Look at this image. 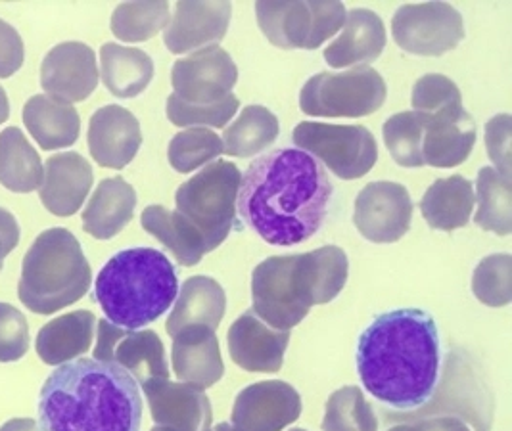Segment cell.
<instances>
[{
  "label": "cell",
  "mask_w": 512,
  "mask_h": 431,
  "mask_svg": "<svg viewBox=\"0 0 512 431\" xmlns=\"http://www.w3.org/2000/svg\"><path fill=\"white\" fill-rule=\"evenodd\" d=\"M140 387L158 426L171 431H210L213 412L204 389L169 380H150Z\"/></svg>",
  "instance_id": "obj_19"
},
{
  "label": "cell",
  "mask_w": 512,
  "mask_h": 431,
  "mask_svg": "<svg viewBox=\"0 0 512 431\" xmlns=\"http://www.w3.org/2000/svg\"><path fill=\"white\" fill-rule=\"evenodd\" d=\"M411 219L413 200L399 182H371L355 198L353 223L359 234L374 244L401 240L411 228Z\"/></svg>",
  "instance_id": "obj_13"
},
{
  "label": "cell",
  "mask_w": 512,
  "mask_h": 431,
  "mask_svg": "<svg viewBox=\"0 0 512 431\" xmlns=\"http://www.w3.org/2000/svg\"><path fill=\"white\" fill-rule=\"evenodd\" d=\"M45 175L37 150L18 127L0 133V184L16 194L39 190Z\"/></svg>",
  "instance_id": "obj_33"
},
{
  "label": "cell",
  "mask_w": 512,
  "mask_h": 431,
  "mask_svg": "<svg viewBox=\"0 0 512 431\" xmlns=\"http://www.w3.org/2000/svg\"><path fill=\"white\" fill-rule=\"evenodd\" d=\"M39 426L45 431H140L139 384L114 363L75 359L60 364L41 387Z\"/></svg>",
  "instance_id": "obj_3"
},
{
  "label": "cell",
  "mask_w": 512,
  "mask_h": 431,
  "mask_svg": "<svg viewBox=\"0 0 512 431\" xmlns=\"http://www.w3.org/2000/svg\"><path fill=\"white\" fill-rule=\"evenodd\" d=\"M171 20L169 2H123L112 14V33L123 43H142L156 37Z\"/></svg>",
  "instance_id": "obj_36"
},
{
  "label": "cell",
  "mask_w": 512,
  "mask_h": 431,
  "mask_svg": "<svg viewBox=\"0 0 512 431\" xmlns=\"http://www.w3.org/2000/svg\"><path fill=\"white\" fill-rule=\"evenodd\" d=\"M474 204V184L461 175H453L438 179L426 190L420 211L430 228L451 232L468 225Z\"/></svg>",
  "instance_id": "obj_31"
},
{
  "label": "cell",
  "mask_w": 512,
  "mask_h": 431,
  "mask_svg": "<svg viewBox=\"0 0 512 431\" xmlns=\"http://www.w3.org/2000/svg\"><path fill=\"white\" fill-rule=\"evenodd\" d=\"M511 127L512 117L509 114H499L491 117L486 123V148L489 159L495 165L493 169L511 179Z\"/></svg>",
  "instance_id": "obj_44"
},
{
  "label": "cell",
  "mask_w": 512,
  "mask_h": 431,
  "mask_svg": "<svg viewBox=\"0 0 512 431\" xmlns=\"http://www.w3.org/2000/svg\"><path fill=\"white\" fill-rule=\"evenodd\" d=\"M223 154V140L206 127H190L169 142L167 158L177 173H192Z\"/></svg>",
  "instance_id": "obj_39"
},
{
  "label": "cell",
  "mask_w": 512,
  "mask_h": 431,
  "mask_svg": "<svg viewBox=\"0 0 512 431\" xmlns=\"http://www.w3.org/2000/svg\"><path fill=\"white\" fill-rule=\"evenodd\" d=\"M179 294V276L162 251L133 248L116 253L96 276L94 297L106 320L139 330L171 309Z\"/></svg>",
  "instance_id": "obj_4"
},
{
  "label": "cell",
  "mask_w": 512,
  "mask_h": 431,
  "mask_svg": "<svg viewBox=\"0 0 512 431\" xmlns=\"http://www.w3.org/2000/svg\"><path fill=\"white\" fill-rule=\"evenodd\" d=\"M292 140L342 181L365 177L378 161L376 138L363 125L302 121L294 127Z\"/></svg>",
  "instance_id": "obj_9"
},
{
  "label": "cell",
  "mask_w": 512,
  "mask_h": 431,
  "mask_svg": "<svg viewBox=\"0 0 512 431\" xmlns=\"http://www.w3.org/2000/svg\"><path fill=\"white\" fill-rule=\"evenodd\" d=\"M227 309V295L211 276H192L177 294L175 305L165 322L167 334L173 338L188 326H206L217 330Z\"/></svg>",
  "instance_id": "obj_26"
},
{
  "label": "cell",
  "mask_w": 512,
  "mask_h": 431,
  "mask_svg": "<svg viewBox=\"0 0 512 431\" xmlns=\"http://www.w3.org/2000/svg\"><path fill=\"white\" fill-rule=\"evenodd\" d=\"M411 104L415 112L436 114L449 106H461L463 94L449 77L442 73H428L415 83Z\"/></svg>",
  "instance_id": "obj_42"
},
{
  "label": "cell",
  "mask_w": 512,
  "mask_h": 431,
  "mask_svg": "<svg viewBox=\"0 0 512 431\" xmlns=\"http://www.w3.org/2000/svg\"><path fill=\"white\" fill-rule=\"evenodd\" d=\"M229 353L248 372H279L290 343V332L275 330L250 309L229 328Z\"/></svg>",
  "instance_id": "obj_21"
},
{
  "label": "cell",
  "mask_w": 512,
  "mask_h": 431,
  "mask_svg": "<svg viewBox=\"0 0 512 431\" xmlns=\"http://www.w3.org/2000/svg\"><path fill=\"white\" fill-rule=\"evenodd\" d=\"M240 179L242 173L233 161L217 159L183 182L175 194L177 213L198 230L208 253L233 230Z\"/></svg>",
  "instance_id": "obj_6"
},
{
  "label": "cell",
  "mask_w": 512,
  "mask_h": 431,
  "mask_svg": "<svg viewBox=\"0 0 512 431\" xmlns=\"http://www.w3.org/2000/svg\"><path fill=\"white\" fill-rule=\"evenodd\" d=\"M140 225L160 240L183 267H194L208 253L198 230L177 211H169L163 205H150L140 215Z\"/></svg>",
  "instance_id": "obj_32"
},
{
  "label": "cell",
  "mask_w": 512,
  "mask_h": 431,
  "mask_svg": "<svg viewBox=\"0 0 512 431\" xmlns=\"http://www.w3.org/2000/svg\"><path fill=\"white\" fill-rule=\"evenodd\" d=\"M376 428L374 409L359 387H342L326 401L323 431H376Z\"/></svg>",
  "instance_id": "obj_37"
},
{
  "label": "cell",
  "mask_w": 512,
  "mask_h": 431,
  "mask_svg": "<svg viewBox=\"0 0 512 431\" xmlns=\"http://www.w3.org/2000/svg\"><path fill=\"white\" fill-rule=\"evenodd\" d=\"M24 41L16 27L0 20V79L12 77L24 64Z\"/></svg>",
  "instance_id": "obj_45"
},
{
  "label": "cell",
  "mask_w": 512,
  "mask_h": 431,
  "mask_svg": "<svg viewBox=\"0 0 512 431\" xmlns=\"http://www.w3.org/2000/svg\"><path fill=\"white\" fill-rule=\"evenodd\" d=\"M382 135L388 152L401 167H424L422 159V137H424V114L401 112L386 119Z\"/></svg>",
  "instance_id": "obj_38"
},
{
  "label": "cell",
  "mask_w": 512,
  "mask_h": 431,
  "mask_svg": "<svg viewBox=\"0 0 512 431\" xmlns=\"http://www.w3.org/2000/svg\"><path fill=\"white\" fill-rule=\"evenodd\" d=\"M240 108V100L229 94L225 100L211 106H192L171 94L167 98V119L177 127H213L223 129L236 115Z\"/></svg>",
  "instance_id": "obj_41"
},
{
  "label": "cell",
  "mask_w": 512,
  "mask_h": 431,
  "mask_svg": "<svg viewBox=\"0 0 512 431\" xmlns=\"http://www.w3.org/2000/svg\"><path fill=\"white\" fill-rule=\"evenodd\" d=\"M0 431H45L39 422L31 420V418H14V420H8L6 424L0 426Z\"/></svg>",
  "instance_id": "obj_47"
},
{
  "label": "cell",
  "mask_w": 512,
  "mask_h": 431,
  "mask_svg": "<svg viewBox=\"0 0 512 431\" xmlns=\"http://www.w3.org/2000/svg\"><path fill=\"white\" fill-rule=\"evenodd\" d=\"M478 213L474 223L488 232L509 236L512 232V181L493 167H482L476 179Z\"/></svg>",
  "instance_id": "obj_35"
},
{
  "label": "cell",
  "mask_w": 512,
  "mask_h": 431,
  "mask_svg": "<svg viewBox=\"0 0 512 431\" xmlns=\"http://www.w3.org/2000/svg\"><path fill=\"white\" fill-rule=\"evenodd\" d=\"M98 64L93 48L79 41L56 45L41 64V87L47 96L73 104L87 100L98 87Z\"/></svg>",
  "instance_id": "obj_16"
},
{
  "label": "cell",
  "mask_w": 512,
  "mask_h": 431,
  "mask_svg": "<svg viewBox=\"0 0 512 431\" xmlns=\"http://www.w3.org/2000/svg\"><path fill=\"white\" fill-rule=\"evenodd\" d=\"M302 414L300 393L280 380L244 387L234 401V431H280Z\"/></svg>",
  "instance_id": "obj_15"
},
{
  "label": "cell",
  "mask_w": 512,
  "mask_h": 431,
  "mask_svg": "<svg viewBox=\"0 0 512 431\" xmlns=\"http://www.w3.org/2000/svg\"><path fill=\"white\" fill-rule=\"evenodd\" d=\"M152 431H171V430H167V428H162V426H158V428H154V430Z\"/></svg>",
  "instance_id": "obj_50"
},
{
  "label": "cell",
  "mask_w": 512,
  "mask_h": 431,
  "mask_svg": "<svg viewBox=\"0 0 512 431\" xmlns=\"http://www.w3.org/2000/svg\"><path fill=\"white\" fill-rule=\"evenodd\" d=\"M100 79L117 98H135L154 79V62L140 48L106 43L100 48Z\"/></svg>",
  "instance_id": "obj_30"
},
{
  "label": "cell",
  "mask_w": 512,
  "mask_h": 431,
  "mask_svg": "<svg viewBox=\"0 0 512 431\" xmlns=\"http://www.w3.org/2000/svg\"><path fill=\"white\" fill-rule=\"evenodd\" d=\"M386 94L388 87L376 69L321 71L303 85L300 108L311 117H365L384 106Z\"/></svg>",
  "instance_id": "obj_7"
},
{
  "label": "cell",
  "mask_w": 512,
  "mask_h": 431,
  "mask_svg": "<svg viewBox=\"0 0 512 431\" xmlns=\"http://www.w3.org/2000/svg\"><path fill=\"white\" fill-rule=\"evenodd\" d=\"M29 324L20 309L0 303V363L20 361L29 349Z\"/></svg>",
  "instance_id": "obj_43"
},
{
  "label": "cell",
  "mask_w": 512,
  "mask_h": 431,
  "mask_svg": "<svg viewBox=\"0 0 512 431\" xmlns=\"http://www.w3.org/2000/svg\"><path fill=\"white\" fill-rule=\"evenodd\" d=\"M173 370L188 386H215L225 374L215 332L206 326H188L177 332L173 336Z\"/></svg>",
  "instance_id": "obj_25"
},
{
  "label": "cell",
  "mask_w": 512,
  "mask_h": 431,
  "mask_svg": "<svg viewBox=\"0 0 512 431\" xmlns=\"http://www.w3.org/2000/svg\"><path fill=\"white\" fill-rule=\"evenodd\" d=\"M396 45L415 56H443L463 43L465 23L461 12L447 2H422L399 6L392 20Z\"/></svg>",
  "instance_id": "obj_10"
},
{
  "label": "cell",
  "mask_w": 512,
  "mask_h": 431,
  "mask_svg": "<svg viewBox=\"0 0 512 431\" xmlns=\"http://www.w3.org/2000/svg\"><path fill=\"white\" fill-rule=\"evenodd\" d=\"M43 182L39 186L41 202L56 217H71L85 204L94 173L91 163L77 152H64L47 159Z\"/></svg>",
  "instance_id": "obj_23"
},
{
  "label": "cell",
  "mask_w": 512,
  "mask_h": 431,
  "mask_svg": "<svg viewBox=\"0 0 512 431\" xmlns=\"http://www.w3.org/2000/svg\"><path fill=\"white\" fill-rule=\"evenodd\" d=\"M20 244V225L18 219L4 207H0V271L4 259L18 248Z\"/></svg>",
  "instance_id": "obj_46"
},
{
  "label": "cell",
  "mask_w": 512,
  "mask_h": 431,
  "mask_svg": "<svg viewBox=\"0 0 512 431\" xmlns=\"http://www.w3.org/2000/svg\"><path fill=\"white\" fill-rule=\"evenodd\" d=\"M10 117V102H8V96L6 91L0 87V125Z\"/></svg>",
  "instance_id": "obj_48"
},
{
  "label": "cell",
  "mask_w": 512,
  "mask_h": 431,
  "mask_svg": "<svg viewBox=\"0 0 512 431\" xmlns=\"http://www.w3.org/2000/svg\"><path fill=\"white\" fill-rule=\"evenodd\" d=\"M279 133V119L271 110L257 104L246 106L233 125L225 127L223 152L234 158H252L265 152Z\"/></svg>",
  "instance_id": "obj_34"
},
{
  "label": "cell",
  "mask_w": 512,
  "mask_h": 431,
  "mask_svg": "<svg viewBox=\"0 0 512 431\" xmlns=\"http://www.w3.org/2000/svg\"><path fill=\"white\" fill-rule=\"evenodd\" d=\"M357 374L376 401L397 412L424 409L442 374V338L422 309L382 313L357 341Z\"/></svg>",
  "instance_id": "obj_2"
},
{
  "label": "cell",
  "mask_w": 512,
  "mask_h": 431,
  "mask_svg": "<svg viewBox=\"0 0 512 431\" xmlns=\"http://www.w3.org/2000/svg\"><path fill=\"white\" fill-rule=\"evenodd\" d=\"M93 282L91 265L68 228H48L27 250L18 286L20 301L37 315L77 303Z\"/></svg>",
  "instance_id": "obj_5"
},
{
  "label": "cell",
  "mask_w": 512,
  "mask_h": 431,
  "mask_svg": "<svg viewBox=\"0 0 512 431\" xmlns=\"http://www.w3.org/2000/svg\"><path fill=\"white\" fill-rule=\"evenodd\" d=\"M24 123L43 150L70 148L81 135L77 110L47 94H37L25 102Z\"/></svg>",
  "instance_id": "obj_29"
},
{
  "label": "cell",
  "mask_w": 512,
  "mask_h": 431,
  "mask_svg": "<svg viewBox=\"0 0 512 431\" xmlns=\"http://www.w3.org/2000/svg\"><path fill=\"white\" fill-rule=\"evenodd\" d=\"M350 263L346 251L338 246H325L294 257L292 280L303 305H325L344 290L348 282Z\"/></svg>",
  "instance_id": "obj_22"
},
{
  "label": "cell",
  "mask_w": 512,
  "mask_h": 431,
  "mask_svg": "<svg viewBox=\"0 0 512 431\" xmlns=\"http://www.w3.org/2000/svg\"><path fill=\"white\" fill-rule=\"evenodd\" d=\"M256 16L271 45L315 50L340 33L348 10L342 2H257Z\"/></svg>",
  "instance_id": "obj_8"
},
{
  "label": "cell",
  "mask_w": 512,
  "mask_h": 431,
  "mask_svg": "<svg viewBox=\"0 0 512 431\" xmlns=\"http://www.w3.org/2000/svg\"><path fill=\"white\" fill-rule=\"evenodd\" d=\"M233 16L231 2H177L163 33L171 54H190L225 39Z\"/></svg>",
  "instance_id": "obj_17"
},
{
  "label": "cell",
  "mask_w": 512,
  "mask_h": 431,
  "mask_svg": "<svg viewBox=\"0 0 512 431\" xmlns=\"http://www.w3.org/2000/svg\"><path fill=\"white\" fill-rule=\"evenodd\" d=\"M511 278V255H489L474 271L472 292L489 307H505L511 303Z\"/></svg>",
  "instance_id": "obj_40"
},
{
  "label": "cell",
  "mask_w": 512,
  "mask_h": 431,
  "mask_svg": "<svg viewBox=\"0 0 512 431\" xmlns=\"http://www.w3.org/2000/svg\"><path fill=\"white\" fill-rule=\"evenodd\" d=\"M215 431H234L233 426H229V424H219Z\"/></svg>",
  "instance_id": "obj_49"
},
{
  "label": "cell",
  "mask_w": 512,
  "mask_h": 431,
  "mask_svg": "<svg viewBox=\"0 0 512 431\" xmlns=\"http://www.w3.org/2000/svg\"><path fill=\"white\" fill-rule=\"evenodd\" d=\"M137 207L135 188L121 179H104L83 211V228L96 240H110L127 227Z\"/></svg>",
  "instance_id": "obj_27"
},
{
  "label": "cell",
  "mask_w": 512,
  "mask_h": 431,
  "mask_svg": "<svg viewBox=\"0 0 512 431\" xmlns=\"http://www.w3.org/2000/svg\"><path fill=\"white\" fill-rule=\"evenodd\" d=\"M89 150L100 167L123 169L139 154L142 131L139 119L123 106H104L89 123Z\"/></svg>",
  "instance_id": "obj_20"
},
{
  "label": "cell",
  "mask_w": 512,
  "mask_h": 431,
  "mask_svg": "<svg viewBox=\"0 0 512 431\" xmlns=\"http://www.w3.org/2000/svg\"><path fill=\"white\" fill-rule=\"evenodd\" d=\"M292 267L294 255H275L261 261L252 274V311L282 332H290L309 313L296 294Z\"/></svg>",
  "instance_id": "obj_14"
},
{
  "label": "cell",
  "mask_w": 512,
  "mask_h": 431,
  "mask_svg": "<svg viewBox=\"0 0 512 431\" xmlns=\"http://www.w3.org/2000/svg\"><path fill=\"white\" fill-rule=\"evenodd\" d=\"M334 184L325 167L298 148H277L252 161L238 188L244 225L273 246H296L325 225Z\"/></svg>",
  "instance_id": "obj_1"
},
{
  "label": "cell",
  "mask_w": 512,
  "mask_h": 431,
  "mask_svg": "<svg viewBox=\"0 0 512 431\" xmlns=\"http://www.w3.org/2000/svg\"><path fill=\"white\" fill-rule=\"evenodd\" d=\"M96 317L91 311H73L47 322L35 340L39 359L50 366L75 361L85 355L94 340Z\"/></svg>",
  "instance_id": "obj_28"
},
{
  "label": "cell",
  "mask_w": 512,
  "mask_h": 431,
  "mask_svg": "<svg viewBox=\"0 0 512 431\" xmlns=\"http://www.w3.org/2000/svg\"><path fill=\"white\" fill-rule=\"evenodd\" d=\"M238 68L219 45L204 46L171 68L173 94L192 106H211L233 94Z\"/></svg>",
  "instance_id": "obj_12"
},
{
  "label": "cell",
  "mask_w": 512,
  "mask_h": 431,
  "mask_svg": "<svg viewBox=\"0 0 512 431\" xmlns=\"http://www.w3.org/2000/svg\"><path fill=\"white\" fill-rule=\"evenodd\" d=\"M478 138L474 117L461 106L424 114L422 159L424 165L449 169L465 163Z\"/></svg>",
  "instance_id": "obj_18"
},
{
  "label": "cell",
  "mask_w": 512,
  "mask_h": 431,
  "mask_svg": "<svg viewBox=\"0 0 512 431\" xmlns=\"http://www.w3.org/2000/svg\"><path fill=\"white\" fill-rule=\"evenodd\" d=\"M94 359L121 366L139 387L150 380H169L165 347L154 330H125L102 318L96 322Z\"/></svg>",
  "instance_id": "obj_11"
},
{
  "label": "cell",
  "mask_w": 512,
  "mask_h": 431,
  "mask_svg": "<svg viewBox=\"0 0 512 431\" xmlns=\"http://www.w3.org/2000/svg\"><path fill=\"white\" fill-rule=\"evenodd\" d=\"M386 27L369 8H353L334 43L326 46L325 62L334 69L369 68L386 48Z\"/></svg>",
  "instance_id": "obj_24"
}]
</instances>
